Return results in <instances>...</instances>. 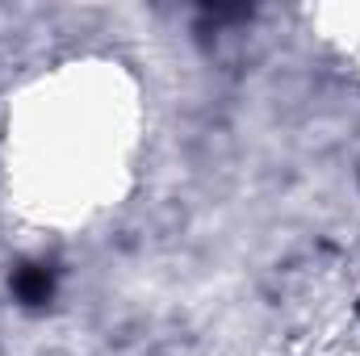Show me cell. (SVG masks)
<instances>
[{"label": "cell", "instance_id": "obj_1", "mask_svg": "<svg viewBox=\"0 0 360 356\" xmlns=\"http://www.w3.org/2000/svg\"><path fill=\"white\" fill-rule=\"evenodd\" d=\"M17 298H21V302H30V306L46 302V298H51V272H46V268H38V265L21 268V272H17Z\"/></svg>", "mask_w": 360, "mask_h": 356}]
</instances>
